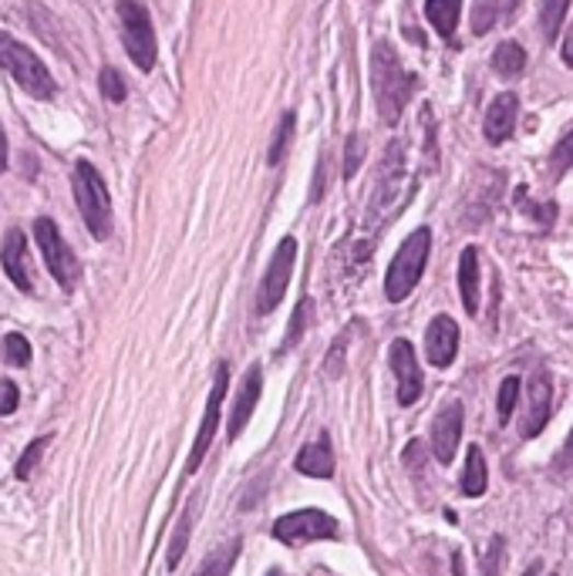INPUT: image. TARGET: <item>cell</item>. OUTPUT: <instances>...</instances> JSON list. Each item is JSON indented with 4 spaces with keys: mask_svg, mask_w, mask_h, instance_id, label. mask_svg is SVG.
<instances>
[{
    "mask_svg": "<svg viewBox=\"0 0 573 576\" xmlns=\"http://www.w3.org/2000/svg\"><path fill=\"white\" fill-rule=\"evenodd\" d=\"M486 485H490L486 456H482L479 446H472L469 456H466V469H462V493L469 499H479V496H486Z\"/></svg>",
    "mask_w": 573,
    "mask_h": 576,
    "instance_id": "cell-20",
    "label": "cell"
},
{
    "mask_svg": "<svg viewBox=\"0 0 573 576\" xmlns=\"http://www.w3.org/2000/svg\"><path fill=\"white\" fill-rule=\"evenodd\" d=\"M190 522H193V506L183 512L180 526H175V537H172V550H169V563H165V569H175V566H180V560H183V553H186V540H190Z\"/></svg>",
    "mask_w": 573,
    "mask_h": 576,
    "instance_id": "cell-25",
    "label": "cell"
},
{
    "mask_svg": "<svg viewBox=\"0 0 573 576\" xmlns=\"http://www.w3.org/2000/svg\"><path fill=\"white\" fill-rule=\"evenodd\" d=\"M563 61H566V68H573V27L563 37Z\"/></svg>",
    "mask_w": 573,
    "mask_h": 576,
    "instance_id": "cell-36",
    "label": "cell"
},
{
    "mask_svg": "<svg viewBox=\"0 0 573 576\" xmlns=\"http://www.w3.org/2000/svg\"><path fill=\"white\" fill-rule=\"evenodd\" d=\"M0 68H4L31 99H41V102H51L58 95V84L27 44H21L14 34L0 31Z\"/></svg>",
    "mask_w": 573,
    "mask_h": 576,
    "instance_id": "cell-3",
    "label": "cell"
},
{
    "mask_svg": "<svg viewBox=\"0 0 573 576\" xmlns=\"http://www.w3.org/2000/svg\"><path fill=\"white\" fill-rule=\"evenodd\" d=\"M51 438H55V435H41V438H34L31 446L24 449V456L18 459V469H14V475H18V479H27V475L37 469V462H41V452L51 446Z\"/></svg>",
    "mask_w": 573,
    "mask_h": 576,
    "instance_id": "cell-24",
    "label": "cell"
},
{
    "mask_svg": "<svg viewBox=\"0 0 573 576\" xmlns=\"http://www.w3.org/2000/svg\"><path fill=\"white\" fill-rule=\"evenodd\" d=\"M260 391H263V371H260V365H253V368L243 375V384H240V394H237V405H233V415H230V428H227L230 441H237V438L243 435L247 422L253 418V408H256V402H260Z\"/></svg>",
    "mask_w": 573,
    "mask_h": 576,
    "instance_id": "cell-15",
    "label": "cell"
},
{
    "mask_svg": "<svg viewBox=\"0 0 573 576\" xmlns=\"http://www.w3.org/2000/svg\"><path fill=\"white\" fill-rule=\"evenodd\" d=\"M237 553H240V540H233V543H227L219 553H213L209 556V563H203L199 566V573H230L233 569V560H237Z\"/></svg>",
    "mask_w": 573,
    "mask_h": 576,
    "instance_id": "cell-28",
    "label": "cell"
},
{
    "mask_svg": "<svg viewBox=\"0 0 573 576\" xmlns=\"http://www.w3.org/2000/svg\"><path fill=\"white\" fill-rule=\"evenodd\" d=\"M516 118H519V99H516L513 92L500 95V99L490 105L486 122H482V131H486V142H490V146H503V142L513 136Z\"/></svg>",
    "mask_w": 573,
    "mask_h": 576,
    "instance_id": "cell-16",
    "label": "cell"
},
{
    "mask_svg": "<svg viewBox=\"0 0 573 576\" xmlns=\"http://www.w3.org/2000/svg\"><path fill=\"white\" fill-rule=\"evenodd\" d=\"M462 405L459 402H449L443 405V412L435 415L432 422V456L449 465L459 452V438H462Z\"/></svg>",
    "mask_w": 573,
    "mask_h": 576,
    "instance_id": "cell-11",
    "label": "cell"
},
{
    "mask_svg": "<svg viewBox=\"0 0 573 576\" xmlns=\"http://www.w3.org/2000/svg\"><path fill=\"white\" fill-rule=\"evenodd\" d=\"M118 21H122V44L139 71H152L159 58V44H156V27L146 11L142 0H118L115 4Z\"/></svg>",
    "mask_w": 573,
    "mask_h": 576,
    "instance_id": "cell-5",
    "label": "cell"
},
{
    "mask_svg": "<svg viewBox=\"0 0 573 576\" xmlns=\"http://www.w3.org/2000/svg\"><path fill=\"white\" fill-rule=\"evenodd\" d=\"M99 88H102V95L108 99V102H125V81H122V74L115 71V68H102V74H99Z\"/></svg>",
    "mask_w": 573,
    "mask_h": 576,
    "instance_id": "cell-30",
    "label": "cell"
},
{
    "mask_svg": "<svg viewBox=\"0 0 573 576\" xmlns=\"http://www.w3.org/2000/svg\"><path fill=\"white\" fill-rule=\"evenodd\" d=\"M428 250H432V230L419 227L402 246L394 253L388 277H385V297L391 303H402L409 300V293L419 287L422 274H425V263H428Z\"/></svg>",
    "mask_w": 573,
    "mask_h": 576,
    "instance_id": "cell-4",
    "label": "cell"
},
{
    "mask_svg": "<svg viewBox=\"0 0 573 576\" xmlns=\"http://www.w3.org/2000/svg\"><path fill=\"white\" fill-rule=\"evenodd\" d=\"M4 169H8V136L0 128V175H4Z\"/></svg>",
    "mask_w": 573,
    "mask_h": 576,
    "instance_id": "cell-37",
    "label": "cell"
},
{
    "mask_svg": "<svg viewBox=\"0 0 573 576\" xmlns=\"http://www.w3.org/2000/svg\"><path fill=\"white\" fill-rule=\"evenodd\" d=\"M391 371L394 381H399V405L409 408L422 398V371H419V358H415V347L399 337L391 344Z\"/></svg>",
    "mask_w": 573,
    "mask_h": 576,
    "instance_id": "cell-10",
    "label": "cell"
},
{
    "mask_svg": "<svg viewBox=\"0 0 573 576\" xmlns=\"http://www.w3.org/2000/svg\"><path fill=\"white\" fill-rule=\"evenodd\" d=\"M459 14H462V0H425V18H428V24H432L438 34H443L446 41L456 37Z\"/></svg>",
    "mask_w": 573,
    "mask_h": 576,
    "instance_id": "cell-19",
    "label": "cell"
},
{
    "mask_svg": "<svg viewBox=\"0 0 573 576\" xmlns=\"http://www.w3.org/2000/svg\"><path fill=\"white\" fill-rule=\"evenodd\" d=\"M34 240L44 253V263H48L51 277L58 280L61 290H75L78 280H81V263L75 256V250L68 246V240L58 233V227L51 223L48 216H41L34 223Z\"/></svg>",
    "mask_w": 573,
    "mask_h": 576,
    "instance_id": "cell-6",
    "label": "cell"
},
{
    "mask_svg": "<svg viewBox=\"0 0 573 576\" xmlns=\"http://www.w3.org/2000/svg\"><path fill=\"white\" fill-rule=\"evenodd\" d=\"M566 8H570V0H543V4H540V27H543V37L550 44L557 41V34L563 27Z\"/></svg>",
    "mask_w": 573,
    "mask_h": 576,
    "instance_id": "cell-22",
    "label": "cell"
},
{
    "mask_svg": "<svg viewBox=\"0 0 573 576\" xmlns=\"http://www.w3.org/2000/svg\"><path fill=\"white\" fill-rule=\"evenodd\" d=\"M0 263H4V274L18 284V290L34 293V274L27 263V237L21 230H11L0 246Z\"/></svg>",
    "mask_w": 573,
    "mask_h": 576,
    "instance_id": "cell-14",
    "label": "cell"
},
{
    "mask_svg": "<svg viewBox=\"0 0 573 576\" xmlns=\"http://www.w3.org/2000/svg\"><path fill=\"white\" fill-rule=\"evenodd\" d=\"M550 412H553V381H550V371H537L530 381V398H526V415H523L519 435L537 438L547 428Z\"/></svg>",
    "mask_w": 573,
    "mask_h": 576,
    "instance_id": "cell-12",
    "label": "cell"
},
{
    "mask_svg": "<svg viewBox=\"0 0 573 576\" xmlns=\"http://www.w3.org/2000/svg\"><path fill=\"white\" fill-rule=\"evenodd\" d=\"M362 149H365V142H362L358 136H351V139H347V162H344V180H351V175L358 172V165H362Z\"/></svg>",
    "mask_w": 573,
    "mask_h": 576,
    "instance_id": "cell-34",
    "label": "cell"
},
{
    "mask_svg": "<svg viewBox=\"0 0 573 576\" xmlns=\"http://www.w3.org/2000/svg\"><path fill=\"white\" fill-rule=\"evenodd\" d=\"M519 388H523V381H519L516 375H509V378L500 384V398H496V415H500V425H506V422L513 418V408H516V402H519Z\"/></svg>",
    "mask_w": 573,
    "mask_h": 576,
    "instance_id": "cell-23",
    "label": "cell"
},
{
    "mask_svg": "<svg viewBox=\"0 0 573 576\" xmlns=\"http://www.w3.org/2000/svg\"><path fill=\"white\" fill-rule=\"evenodd\" d=\"M297 472L311 475V479H331L334 475V452H331V441L328 438H318L314 446H307L300 456H297Z\"/></svg>",
    "mask_w": 573,
    "mask_h": 576,
    "instance_id": "cell-18",
    "label": "cell"
},
{
    "mask_svg": "<svg viewBox=\"0 0 573 576\" xmlns=\"http://www.w3.org/2000/svg\"><path fill=\"white\" fill-rule=\"evenodd\" d=\"M71 189H75V203H78L84 227L92 230L95 240H108L112 237V196H108L102 172L84 159L75 162Z\"/></svg>",
    "mask_w": 573,
    "mask_h": 576,
    "instance_id": "cell-2",
    "label": "cell"
},
{
    "mask_svg": "<svg viewBox=\"0 0 573 576\" xmlns=\"http://www.w3.org/2000/svg\"><path fill=\"white\" fill-rule=\"evenodd\" d=\"M18 384L14 381H0V415H14L18 412Z\"/></svg>",
    "mask_w": 573,
    "mask_h": 576,
    "instance_id": "cell-33",
    "label": "cell"
},
{
    "mask_svg": "<svg viewBox=\"0 0 573 576\" xmlns=\"http://www.w3.org/2000/svg\"><path fill=\"white\" fill-rule=\"evenodd\" d=\"M550 169H553V175H557V180L573 169V131H566V136H563V139L553 146V155H550Z\"/></svg>",
    "mask_w": 573,
    "mask_h": 576,
    "instance_id": "cell-27",
    "label": "cell"
},
{
    "mask_svg": "<svg viewBox=\"0 0 573 576\" xmlns=\"http://www.w3.org/2000/svg\"><path fill=\"white\" fill-rule=\"evenodd\" d=\"M4 361L14 368H27L31 365V344L24 334H8L4 337Z\"/></svg>",
    "mask_w": 573,
    "mask_h": 576,
    "instance_id": "cell-26",
    "label": "cell"
},
{
    "mask_svg": "<svg viewBox=\"0 0 573 576\" xmlns=\"http://www.w3.org/2000/svg\"><path fill=\"white\" fill-rule=\"evenodd\" d=\"M526 68V51L519 48L516 41H503L500 48L493 51V71L500 78H519Z\"/></svg>",
    "mask_w": 573,
    "mask_h": 576,
    "instance_id": "cell-21",
    "label": "cell"
},
{
    "mask_svg": "<svg viewBox=\"0 0 573 576\" xmlns=\"http://www.w3.org/2000/svg\"><path fill=\"white\" fill-rule=\"evenodd\" d=\"M227 388H230V368L227 365H219L216 368V381H213V391L206 398V415H203V425H199V435L193 441V456H190V465L186 472H199L209 446H213V438H216V428H219V412H224V398H227Z\"/></svg>",
    "mask_w": 573,
    "mask_h": 576,
    "instance_id": "cell-9",
    "label": "cell"
},
{
    "mask_svg": "<svg viewBox=\"0 0 573 576\" xmlns=\"http://www.w3.org/2000/svg\"><path fill=\"white\" fill-rule=\"evenodd\" d=\"M516 8H519V0H509V8H506V14H513Z\"/></svg>",
    "mask_w": 573,
    "mask_h": 576,
    "instance_id": "cell-38",
    "label": "cell"
},
{
    "mask_svg": "<svg viewBox=\"0 0 573 576\" xmlns=\"http://www.w3.org/2000/svg\"><path fill=\"white\" fill-rule=\"evenodd\" d=\"M294 263H297V240L284 237L280 246L271 256L267 274H263V280H260V293H256V310H260V314H271V310H277V303L284 300L287 284L294 277Z\"/></svg>",
    "mask_w": 573,
    "mask_h": 576,
    "instance_id": "cell-8",
    "label": "cell"
},
{
    "mask_svg": "<svg viewBox=\"0 0 573 576\" xmlns=\"http://www.w3.org/2000/svg\"><path fill=\"white\" fill-rule=\"evenodd\" d=\"M311 310H314V303H311V300H300V303H297V310H294V321H290V331H287V341H284V347H294V344H297V334H303V327H307V318H311Z\"/></svg>",
    "mask_w": 573,
    "mask_h": 576,
    "instance_id": "cell-32",
    "label": "cell"
},
{
    "mask_svg": "<svg viewBox=\"0 0 573 576\" xmlns=\"http://www.w3.org/2000/svg\"><path fill=\"white\" fill-rule=\"evenodd\" d=\"M274 540L287 546H303L314 540H337V519L321 509H300L287 512L274 522Z\"/></svg>",
    "mask_w": 573,
    "mask_h": 576,
    "instance_id": "cell-7",
    "label": "cell"
},
{
    "mask_svg": "<svg viewBox=\"0 0 573 576\" xmlns=\"http://www.w3.org/2000/svg\"><path fill=\"white\" fill-rule=\"evenodd\" d=\"M371 84H375V102L385 125H399L412 92H415V74L402 68L399 55L388 41H378L371 51Z\"/></svg>",
    "mask_w": 573,
    "mask_h": 576,
    "instance_id": "cell-1",
    "label": "cell"
},
{
    "mask_svg": "<svg viewBox=\"0 0 573 576\" xmlns=\"http://www.w3.org/2000/svg\"><path fill=\"white\" fill-rule=\"evenodd\" d=\"M425 354L435 368H449L459 354V324L449 314H438L425 331Z\"/></svg>",
    "mask_w": 573,
    "mask_h": 576,
    "instance_id": "cell-13",
    "label": "cell"
},
{
    "mask_svg": "<svg viewBox=\"0 0 573 576\" xmlns=\"http://www.w3.org/2000/svg\"><path fill=\"white\" fill-rule=\"evenodd\" d=\"M500 14H503L500 0H479V8H475V14H472V31H475V34H486V31L496 24Z\"/></svg>",
    "mask_w": 573,
    "mask_h": 576,
    "instance_id": "cell-29",
    "label": "cell"
},
{
    "mask_svg": "<svg viewBox=\"0 0 573 576\" xmlns=\"http://www.w3.org/2000/svg\"><path fill=\"white\" fill-rule=\"evenodd\" d=\"M459 293H462L466 314L475 318L479 310V250L475 246H466L459 256Z\"/></svg>",
    "mask_w": 573,
    "mask_h": 576,
    "instance_id": "cell-17",
    "label": "cell"
},
{
    "mask_svg": "<svg viewBox=\"0 0 573 576\" xmlns=\"http://www.w3.org/2000/svg\"><path fill=\"white\" fill-rule=\"evenodd\" d=\"M553 469H557L560 475L573 479V431L566 435V441H563V449H560L557 462H553Z\"/></svg>",
    "mask_w": 573,
    "mask_h": 576,
    "instance_id": "cell-35",
    "label": "cell"
},
{
    "mask_svg": "<svg viewBox=\"0 0 573 576\" xmlns=\"http://www.w3.org/2000/svg\"><path fill=\"white\" fill-rule=\"evenodd\" d=\"M290 136H294V112H287L284 122H280V128H277V139H274V146H271V165H277V162L284 159V152H287V146H290Z\"/></svg>",
    "mask_w": 573,
    "mask_h": 576,
    "instance_id": "cell-31",
    "label": "cell"
}]
</instances>
